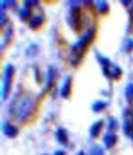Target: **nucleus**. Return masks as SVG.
Returning a JSON list of instances; mask_svg holds the SVG:
<instances>
[{
  "label": "nucleus",
  "mask_w": 133,
  "mask_h": 155,
  "mask_svg": "<svg viewBox=\"0 0 133 155\" xmlns=\"http://www.w3.org/2000/svg\"><path fill=\"white\" fill-rule=\"evenodd\" d=\"M35 97L29 95V93H24V95H18L15 99V102L11 104V115L17 119V120H28L35 110Z\"/></svg>",
  "instance_id": "obj_1"
},
{
  "label": "nucleus",
  "mask_w": 133,
  "mask_h": 155,
  "mask_svg": "<svg viewBox=\"0 0 133 155\" xmlns=\"http://www.w3.org/2000/svg\"><path fill=\"white\" fill-rule=\"evenodd\" d=\"M11 77H13V66L8 64L4 69V81H2V99L6 101L8 93H9V86H11Z\"/></svg>",
  "instance_id": "obj_2"
},
{
  "label": "nucleus",
  "mask_w": 133,
  "mask_h": 155,
  "mask_svg": "<svg viewBox=\"0 0 133 155\" xmlns=\"http://www.w3.org/2000/svg\"><path fill=\"white\" fill-rule=\"evenodd\" d=\"M44 20H46V17H44V13H42V11L33 13V17L29 18V26H31V28H38V26H42V24H44Z\"/></svg>",
  "instance_id": "obj_3"
},
{
  "label": "nucleus",
  "mask_w": 133,
  "mask_h": 155,
  "mask_svg": "<svg viewBox=\"0 0 133 155\" xmlns=\"http://www.w3.org/2000/svg\"><path fill=\"white\" fill-rule=\"evenodd\" d=\"M115 142H117V137H115V133H113V131H108V133L104 135V144H106L108 148H111Z\"/></svg>",
  "instance_id": "obj_4"
},
{
  "label": "nucleus",
  "mask_w": 133,
  "mask_h": 155,
  "mask_svg": "<svg viewBox=\"0 0 133 155\" xmlns=\"http://www.w3.org/2000/svg\"><path fill=\"white\" fill-rule=\"evenodd\" d=\"M106 75L113 77V79H118L120 77V68L118 66H109V68H106Z\"/></svg>",
  "instance_id": "obj_5"
},
{
  "label": "nucleus",
  "mask_w": 133,
  "mask_h": 155,
  "mask_svg": "<svg viewBox=\"0 0 133 155\" xmlns=\"http://www.w3.org/2000/svg\"><path fill=\"white\" fill-rule=\"evenodd\" d=\"M2 130H4V135H8V137H15V135H17V128L11 126L9 122H6V124L2 126Z\"/></svg>",
  "instance_id": "obj_6"
},
{
  "label": "nucleus",
  "mask_w": 133,
  "mask_h": 155,
  "mask_svg": "<svg viewBox=\"0 0 133 155\" xmlns=\"http://www.w3.org/2000/svg\"><path fill=\"white\" fill-rule=\"evenodd\" d=\"M29 15H33V13H29V8H28V6H26V4H24V6H22V8H20V9H18V17H20V18H22V20H26V18H28V20H29V18H31V17H29Z\"/></svg>",
  "instance_id": "obj_7"
},
{
  "label": "nucleus",
  "mask_w": 133,
  "mask_h": 155,
  "mask_svg": "<svg viewBox=\"0 0 133 155\" xmlns=\"http://www.w3.org/2000/svg\"><path fill=\"white\" fill-rule=\"evenodd\" d=\"M57 140H58L60 144H66V142H68V135H66L64 130H57Z\"/></svg>",
  "instance_id": "obj_8"
},
{
  "label": "nucleus",
  "mask_w": 133,
  "mask_h": 155,
  "mask_svg": "<svg viewBox=\"0 0 133 155\" xmlns=\"http://www.w3.org/2000/svg\"><path fill=\"white\" fill-rule=\"evenodd\" d=\"M70 86H71V79H70V77H68V79H66V82L62 84V90H60V93L66 97V95H68L70 93Z\"/></svg>",
  "instance_id": "obj_9"
},
{
  "label": "nucleus",
  "mask_w": 133,
  "mask_h": 155,
  "mask_svg": "<svg viewBox=\"0 0 133 155\" xmlns=\"http://www.w3.org/2000/svg\"><path fill=\"white\" fill-rule=\"evenodd\" d=\"M53 77H55V68H49V69H47V86H51Z\"/></svg>",
  "instance_id": "obj_10"
},
{
  "label": "nucleus",
  "mask_w": 133,
  "mask_h": 155,
  "mask_svg": "<svg viewBox=\"0 0 133 155\" xmlns=\"http://www.w3.org/2000/svg\"><path fill=\"white\" fill-rule=\"evenodd\" d=\"M106 108V102H102V101H99L97 104H93V111H102Z\"/></svg>",
  "instance_id": "obj_11"
},
{
  "label": "nucleus",
  "mask_w": 133,
  "mask_h": 155,
  "mask_svg": "<svg viewBox=\"0 0 133 155\" xmlns=\"http://www.w3.org/2000/svg\"><path fill=\"white\" fill-rule=\"evenodd\" d=\"M100 128H102V122H95V124L91 126V135H97Z\"/></svg>",
  "instance_id": "obj_12"
},
{
  "label": "nucleus",
  "mask_w": 133,
  "mask_h": 155,
  "mask_svg": "<svg viewBox=\"0 0 133 155\" xmlns=\"http://www.w3.org/2000/svg\"><path fill=\"white\" fill-rule=\"evenodd\" d=\"M126 97H128V99H133V84H129V86L126 88Z\"/></svg>",
  "instance_id": "obj_13"
},
{
  "label": "nucleus",
  "mask_w": 133,
  "mask_h": 155,
  "mask_svg": "<svg viewBox=\"0 0 133 155\" xmlns=\"http://www.w3.org/2000/svg\"><path fill=\"white\" fill-rule=\"evenodd\" d=\"M89 155H102V150H100L99 146H93V148H91V153H89Z\"/></svg>",
  "instance_id": "obj_14"
},
{
  "label": "nucleus",
  "mask_w": 133,
  "mask_h": 155,
  "mask_svg": "<svg viewBox=\"0 0 133 155\" xmlns=\"http://www.w3.org/2000/svg\"><path fill=\"white\" fill-rule=\"evenodd\" d=\"M97 8H99L100 11H106V9H108V4H104V2H97Z\"/></svg>",
  "instance_id": "obj_15"
},
{
  "label": "nucleus",
  "mask_w": 133,
  "mask_h": 155,
  "mask_svg": "<svg viewBox=\"0 0 133 155\" xmlns=\"http://www.w3.org/2000/svg\"><path fill=\"white\" fill-rule=\"evenodd\" d=\"M38 51V46H31L29 49H28V55H33V53H37Z\"/></svg>",
  "instance_id": "obj_16"
},
{
  "label": "nucleus",
  "mask_w": 133,
  "mask_h": 155,
  "mask_svg": "<svg viewBox=\"0 0 133 155\" xmlns=\"http://www.w3.org/2000/svg\"><path fill=\"white\" fill-rule=\"evenodd\" d=\"M6 20H8V15H6V13H4V11H2V26H4V24H6Z\"/></svg>",
  "instance_id": "obj_17"
},
{
  "label": "nucleus",
  "mask_w": 133,
  "mask_h": 155,
  "mask_svg": "<svg viewBox=\"0 0 133 155\" xmlns=\"http://www.w3.org/2000/svg\"><path fill=\"white\" fill-rule=\"evenodd\" d=\"M55 155H64V151H57V153H55Z\"/></svg>",
  "instance_id": "obj_18"
},
{
  "label": "nucleus",
  "mask_w": 133,
  "mask_h": 155,
  "mask_svg": "<svg viewBox=\"0 0 133 155\" xmlns=\"http://www.w3.org/2000/svg\"><path fill=\"white\" fill-rule=\"evenodd\" d=\"M79 155H84V153H82V151H80V153H79Z\"/></svg>",
  "instance_id": "obj_19"
},
{
  "label": "nucleus",
  "mask_w": 133,
  "mask_h": 155,
  "mask_svg": "<svg viewBox=\"0 0 133 155\" xmlns=\"http://www.w3.org/2000/svg\"><path fill=\"white\" fill-rule=\"evenodd\" d=\"M131 137H133V135H131Z\"/></svg>",
  "instance_id": "obj_20"
}]
</instances>
